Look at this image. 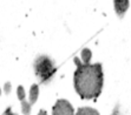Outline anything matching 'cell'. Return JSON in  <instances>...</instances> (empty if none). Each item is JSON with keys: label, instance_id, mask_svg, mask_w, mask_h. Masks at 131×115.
<instances>
[{"label": "cell", "instance_id": "obj_4", "mask_svg": "<svg viewBox=\"0 0 131 115\" xmlns=\"http://www.w3.org/2000/svg\"><path fill=\"white\" fill-rule=\"evenodd\" d=\"M113 5H115V11H116L117 15L119 18H122L124 13L128 11L129 8V0H113Z\"/></svg>", "mask_w": 131, "mask_h": 115}, {"label": "cell", "instance_id": "obj_11", "mask_svg": "<svg viewBox=\"0 0 131 115\" xmlns=\"http://www.w3.org/2000/svg\"><path fill=\"white\" fill-rule=\"evenodd\" d=\"M6 114H7V115H14V114H12V113H11V108H8V109L6 110Z\"/></svg>", "mask_w": 131, "mask_h": 115}, {"label": "cell", "instance_id": "obj_10", "mask_svg": "<svg viewBox=\"0 0 131 115\" xmlns=\"http://www.w3.org/2000/svg\"><path fill=\"white\" fill-rule=\"evenodd\" d=\"M38 115H47V113H46L45 110H43V109H41V110L39 112V114H38Z\"/></svg>", "mask_w": 131, "mask_h": 115}, {"label": "cell", "instance_id": "obj_8", "mask_svg": "<svg viewBox=\"0 0 131 115\" xmlns=\"http://www.w3.org/2000/svg\"><path fill=\"white\" fill-rule=\"evenodd\" d=\"M21 105H23V113L24 114H30V112H31V105L32 103H27V102H25V101H23L21 102Z\"/></svg>", "mask_w": 131, "mask_h": 115}, {"label": "cell", "instance_id": "obj_1", "mask_svg": "<svg viewBox=\"0 0 131 115\" xmlns=\"http://www.w3.org/2000/svg\"><path fill=\"white\" fill-rule=\"evenodd\" d=\"M74 88L82 99H95L102 92L103 72L102 65H79L74 72Z\"/></svg>", "mask_w": 131, "mask_h": 115}, {"label": "cell", "instance_id": "obj_3", "mask_svg": "<svg viewBox=\"0 0 131 115\" xmlns=\"http://www.w3.org/2000/svg\"><path fill=\"white\" fill-rule=\"evenodd\" d=\"M52 110V115H74L72 105L67 100H58Z\"/></svg>", "mask_w": 131, "mask_h": 115}, {"label": "cell", "instance_id": "obj_12", "mask_svg": "<svg viewBox=\"0 0 131 115\" xmlns=\"http://www.w3.org/2000/svg\"><path fill=\"white\" fill-rule=\"evenodd\" d=\"M113 115H116V114H113Z\"/></svg>", "mask_w": 131, "mask_h": 115}, {"label": "cell", "instance_id": "obj_5", "mask_svg": "<svg viewBox=\"0 0 131 115\" xmlns=\"http://www.w3.org/2000/svg\"><path fill=\"white\" fill-rule=\"evenodd\" d=\"M76 115H99V113L93 108H89V107H83L79 108Z\"/></svg>", "mask_w": 131, "mask_h": 115}, {"label": "cell", "instance_id": "obj_9", "mask_svg": "<svg viewBox=\"0 0 131 115\" xmlns=\"http://www.w3.org/2000/svg\"><path fill=\"white\" fill-rule=\"evenodd\" d=\"M18 97L20 99L21 101H24L25 99V93H24V88L20 86V87H18Z\"/></svg>", "mask_w": 131, "mask_h": 115}, {"label": "cell", "instance_id": "obj_6", "mask_svg": "<svg viewBox=\"0 0 131 115\" xmlns=\"http://www.w3.org/2000/svg\"><path fill=\"white\" fill-rule=\"evenodd\" d=\"M38 94H39V88H38L37 85H33L31 87V92H30V101L32 105H33L37 101V99H38Z\"/></svg>", "mask_w": 131, "mask_h": 115}, {"label": "cell", "instance_id": "obj_7", "mask_svg": "<svg viewBox=\"0 0 131 115\" xmlns=\"http://www.w3.org/2000/svg\"><path fill=\"white\" fill-rule=\"evenodd\" d=\"M82 59L85 64H89V61H90V59H91V51L88 49V48L83 49L82 51Z\"/></svg>", "mask_w": 131, "mask_h": 115}, {"label": "cell", "instance_id": "obj_2", "mask_svg": "<svg viewBox=\"0 0 131 115\" xmlns=\"http://www.w3.org/2000/svg\"><path fill=\"white\" fill-rule=\"evenodd\" d=\"M34 72H36V75L40 79V81L47 82L56 73V68L51 59L43 55L38 58L34 62Z\"/></svg>", "mask_w": 131, "mask_h": 115}]
</instances>
